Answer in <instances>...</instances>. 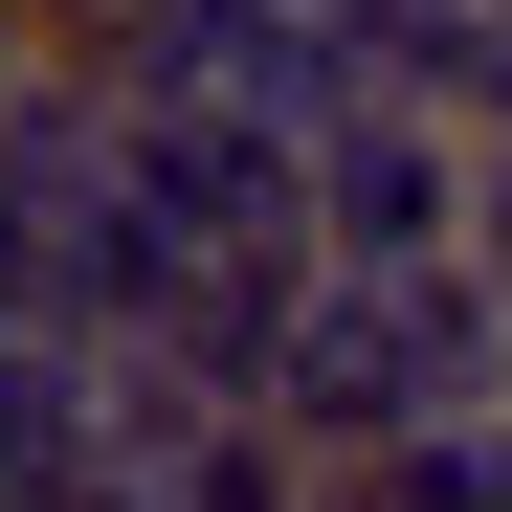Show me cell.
<instances>
[{
	"label": "cell",
	"instance_id": "1",
	"mask_svg": "<svg viewBox=\"0 0 512 512\" xmlns=\"http://www.w3.org/2000/svg\"><path fill=\"white\" fill-rule=\"evenodd\" d=\"M334 201H357V245H423V223H446V156H423V134H357Z\"/></svg>",
	"mask_w": 512,
	"mask_h": 512
}]
</instances>
